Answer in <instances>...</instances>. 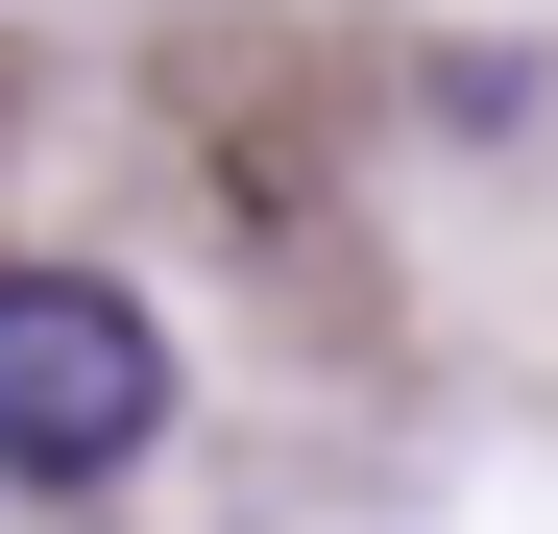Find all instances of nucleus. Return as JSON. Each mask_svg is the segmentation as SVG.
<instances>
[{
  "label": "nucleus",
  "mask_w": 558,
  "mask_h": 534,
  "mask_svg": "<svg viewBox=\"0 0 558 534\" xmlns=\"http://www.w3.org/2000/svg\"><path fill=\"white\" fill-rule=\"evenodd\" d=\"M170 437V340L122 267H0V486H122Z\"/></svg>",
  "instance_id": "nucleus-1"
}]
</instances>
